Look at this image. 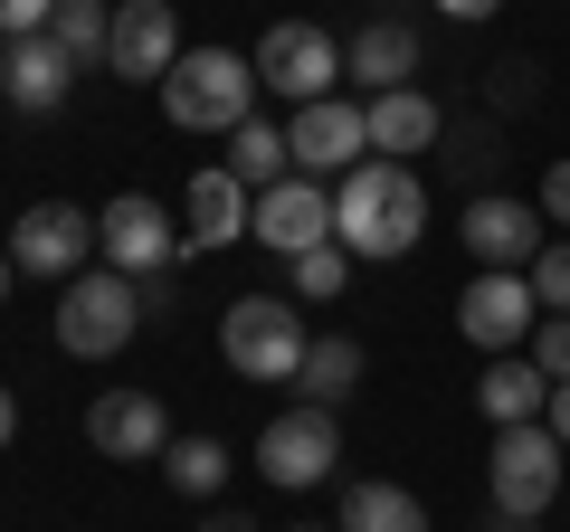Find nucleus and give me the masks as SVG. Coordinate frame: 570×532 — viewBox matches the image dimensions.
<instances>
[{"instance_id":"obj_1","label":"nucleus","mask_w":570,"mask_h":532,"mask_svg":"<svg viewBox=\"0 0 570 532\" xmlns=\"http://www.w3.org/2000/svg\"><path fill=\"white\" fill-rule=\"evenodd\" d=\"M333 238L352 247V266H390V257H409V247L428 238V181L409 162H381L371 152L362 171H343L333 181Z\"/></svg>"},{"instance_id":"obj_2","label":"nucleus","mask_w":570,"mask_h":532,"mask_svg":"<svg viewBox=\"0 0 570 532\" xmlns=\"http://www.w3.org/2000/svg\"><path fill=\"white\" fill-rule=\"evenodd\" d=\"M163 115H171V134H238L257 115V58H238V48H181V67L163 77Z\"/></svg>"},{"instance_id":"obj_3","label":"nucleus","mask_w":570,"mask_h":532,"mask_svg":"<svg viewBox=\"0 0 570 532\" xmlns=\"http://www.w3.org/2000/svg\"><path fill=\"white\" fill-rule=\"evenodd\" d=\"M142 324H153V314H142V286H134V276H115L105 257L58 286V352H77V362H115Z\"/></svg>"},{"instance_id":"obj_4","label":"nucleus","mask_w":570,"mask_h":532,"mask_svg":"<svg viewBox=\"0 0 570 532\" xmlns=\"http://www.w3.org/2000/svg\"><path fill=\"white\" fill-rule=\"evenodd\" d=\"M219 352H228V371H238V381H285V390H295L314 333H305V314H295V295H228Z\"/></svg>"},{"instance_id":"obj_5","label":"nucleus","mask_w":570,"mask_h":532,"mask_svg":"<svg viewBox=\"0 0 570 532\" xmlns=\"http://www.w3.org/2000/svg\"><path fill=\"white\" fill-rule=\"evenodd\" d=\"M561 437L532 418V428H494V456H485V494H494V513L504 523H532V513H551L561 504Z\"/></svg>"},{"instance_id":"obj_6","label":"nucleus","mask_w":570,"mask_h":532,"mask_svg":"<svg viewBox=\"0 0 570 532\" xmlns=\"http://www.w3.org/2000/svg\"><path fill=\"white\" fill-rule=\"evenodd\" d=\"M96 257L115 266V276H171V266L200 257V247L171 238V209L153 200V190H115V200L96 209Z\"/></svg>"},{"instance_id":"obj_7","label":"nucleus","mask_w":570,"mask_h":532,"mask_svg":"<svg viewBox=\"0 0 570 532\" xmlns=\"http://www.w3.org/2000/svg\"><path fill=\"white\" fill-rule=\"evenodd\" d=\"M333 466H343V428H333V410H314V400H295L285 418L257 428V475L276 494H314Z\"/></svg>"},{"instance_id":"obj_8","label":"nucleus","mask_w":570,"mask_h":532,"mask_svg":"<svg viewBox=\"0 0 570 532\" xmlns=\"http://www.w3.org/2000/svg\"><path fill=\"white\" fill-rule=\"evenodd\" d=\"M10 266H20V276H48V286L86 276V266H96V209H77V200H29L20 228H10Z\"/></svg>"},{"instance_id":"obj_9","label":"nucleus","mask_w":570,"mask_h":532,"mask_svg":"<svg viewBox=\"0 0 570 532\" xmlns=\"http://www.w3.org/2000/svg\"><path fill=\"white\" fill-rule=\"evenodd\" d=\"M333 77H343V39H333V29H314V20H276V29L257 39V86H266V96H285V105H324Z\"/></svg>"},{"instance_id":"obj_10","label":"nucleus","mask_w":570,"mask_h":532,"mask_svg":"<svg viewBox=\"0 0 570 532\" xmlns=\"http://www.w3.org/2000/svg\"><path fill=\"white\" fill-rule=\"evenodd\" d=\"M285 152H295V171H305V181H343V171L371 162V115H362L352 96L295 105V124H285Z\"/></svg>"},{"instance_id":"obj_11","label":"nucleus","mask_w":570,"mask_h":532,"mask_svg":"<svg viewBox=\"0 0 570 532\" xmlns=\"http://www.w3.org/2000/svg\"><path fill=\"white\" fill-rule=\"evenodd\" d=\"M532 324H542L532 276H494V266H475V276H466V295H456V333H466L475 352H523Z\"/></svg>"},{"instance_id":"obj_12","label":"nucleus","mask_w":570,"mask_h":532,"mask_svg":"<svg viewBox=\"0 0 570 532\" xmlns=\"http://www.w3.org/2000/svg\"><path fill=\"white\" fill-rule=\"evenodd\" d=\"M456 228H466V257L494 266V276H523V266L551 247L542 238V200H513V190H475Z\"/></svg>"},{"instance_id":"obj_13","label":"nucleus","mask_w":570,"mask_h":532,"mask_svg":"<svg viewBox=\"0 0 570 532\" xmlns=\"http://www.w3.org/2000/svg\"><path fill=\"white\" fill-rule=\"evenodd\" d=\"M247 238L266 247V257H305V247H324L333 238V181H276V190H257V219H247Z\"/></svg>"},{"instance_id":"obj_14","label":"nucleus","mask_w":570,"mask_h":532,"mask_svg":"<svg viewBox=\"0 0 570 532\" xmlns=\"http://www.w3.org/2000/svg\"><path fill=\"white\" fill-rule=\"evenodd\" d=\"M105 67L134 77V86H163L181 67V10L171 0H115V48H105Z\"/></svg>"},{"instance_id":"obj_15","label":"nucleus","mask_w":570,"mask_h":532,"mask_svg":"<svg viewBox=\"0 0 570 532\" xmlns=\"http://www.w3.org/2000/svg\"><path fill=\"white\" fill-rule=\"evenodd\" d=\"M86 447L115 456V466H142V456H171V410L153 390H105L86 410Z\"/></svg>"},{"instance_id":"obj_16","label":"nucleus","mask_w":570,"mask_h":532,"mask_svg":"<svg viewBox=\"0 0 570 532\" xmlns=\"http://www.w3.org/2000/svg\"><path fill=\"white\" fill-rule=\"evenodd\" d=\"M67 86H77V58H67L48 29H39V39H10V48H0V96L20 105V115H58Z\"/></svg>"},{"instance_id":"obj_17","label":"nucleus","mask_w":570,"mask_h":532,"mask_svg":"<svg viewBox=\"0 0 570 532\" xmlns=\"http://www.w3.org/2000/svg\"><path fill=\"white\" fill-rule=\"evenodd\" d=\"M362 115H371V152H381V162H409V152H438V144H448V115H438V96H419V86L362 96Z\"/></svg>"},{"instance_id":"obj_18","label":"nucleus","mask_w":570,"mask_h":532,"mask_svg":"<svg viewBox=\"0 0 570 532\" xmlns=\"http://www.w3.org/2000/svg\"><path fill=\"white\" fill-rule=\"evenodd\" d=\"M247 219H257V190H247L228 162L190 171V200H181V228H190V247H228V238H247Z\"/></svg>"},{"instance_id":"obj_19","label":"nucleus","mask_w":570,"mask_h":532,"mask_svg":"<svg viewBox=\"0 0 570 532\" xmlns=\"http://www.w3.org/2000/svg\"><path fill=\"white\" fill-rule=\"evenodd\" d=\"M475 410H485V428H532V418L551 410L542 362H513V352H494V362H485V381H475Z\"/></svg>"},{"instance_id":"obj_20","label":"nucleus","mask_w":570,"mask_h":532,"mask_svg":"<svg viewBox=\"0 0 570 532\" xmlns=\"http://www.w3.org/2000/svg\"><path fill=\"white\" fill-rule=\"evenodd\" d=\"M343 77H362L371 96H390V86H409V77H419V29H409V20H371L362 39L343 48Z\"/></svg>"},{"instance_id":"obj_21","label":"nucleus","mask_w":570,"mask_h":532,"mask_svg":"<svg viewBox=\"0 0 570 532\" xmlns=\"http://www.w3.org/2000/svg\"><path fill=\"white\" fill-rule=\"evenodd\" d=\"M362 371H371V352L352 343V333H314V352H305V371H295V390H305L314 410H343L352 390H362Z\"/></svg>"},{"instance_id":"obj_22","label":"nucleus","mask_w":570,"mask_h":532,"mask_svg":"<svg viewBox=\"0 0 570 532\" xmlns=\"http://www.w3.org/2000/svg\"><path fill=\"white\" fill-rule=\"evenodd\" d=\"M333 532H428V504L409 485H381V475H362V485L343 494V523Z\"/></svg>"},{"instance_id":"obj_23","label":"nucleus","mask_w":570,"mask_h":532,"mask_svg":"<svg viewBox=\"0 0 570 532\" xmlns=\"http://www.w3.org/2000/svg\"><path fill=\"white\" fill-rule=\"evenodd\" d=\"M228 171H238L247 190H276V181H295V152H285V134H276V124H257V115H247L238 134H228Z\"/></svg>"},{"instance_id":"obj_24","label":"nucleus","mask_w":570,"mask_h":532,"mask_svg":"<svg viewBox=\"0 0 570 532\" xmlns=\"http://www.w3.org/2000/svg\"><path fill=\"white\" fill-rule=\"evenodd\" d=\"M163 475H171V494H190V504H219V485H228V447H219V437H171Z\"/></svg>"},{"instance_id":"obj_25","label":"nucleus","mask_w":570,"mask_h":532,"mask_svg":"<svg viewBox=\"0 0 570 532\" xmlns=\"http://www.w3.org/2000/svg\"><path fill=\"white\" fill-rule=\"evenodd\" d=\"M48 39H58L67 58H77V77H86V67H96L105 48H115V10H105V0H58V20H48Z\"/></svg>"},{"instance_id":"obj_26","label":"nucleus","mask_w":570,"mask_h":532,"mask_svg":"<svg viewBox=\"0 0 570 532\" xmlns=\"http://www.w3.org/2000/svg\"><path fill=\"white\" fill-rule=\"evenodd\" d=\"M343 276H352V247H343V238L305 247V257H295V305H333V295H343Z\"/></svg>"},{"instance_id":"obj_27","label":"nucleus","mask_w":570,"mask_h":532,"mask_svg":"<svg viewBox=\"0 0 570 532\" xmlns=\"http://www.w3.org/2000/svg\"><path fill=\"white\" fill-rule=\"evenodd\" d=\"M523 276H532V295H542V314H570V238H551Z\"/></svg>"},{"instance_id":"obj_28","label":"nucleus","mask_w":570,"mask_h":532,"mask_svg":"<svg viewBox=\"0 0 570 532\" xmlns=\"http://www.w3.org/2000/svg\"><path fill=\"white\" fill-rule=\"evenodd\" d=\"M532 362H542V381H570V314H542L532 324Z\"/></svg>"},{"instance_id":"obj_29","label":"nucleus","mask_w":570,"mask_h":532,"mask_svg":"<svg viewBox=\"0 0 570 532\" xmlns=\"http://www.w3.org/2000/svg\"><path fill=\"white\" fill-rule=\"evenodd\" d=\"M48 20H58V0H0V48H10V39H39Z\"/></svg>"},{"instance_id":"obj_30","label":"nucleus","mask_w":570,"mask_h":532,"mask_svg":"<svg viewBox=\"0 0 570 532\" xmlns=\"http://www.w3.org/2000/svg\"><path fill=\"white\" fill-rule=\"evenodd\" d=\"M542 219H561V228H570V152L551 162V181H542Z\"/></svg>"},{"instance_id":"obj_31","label":"nucleus","mask_w":570,"mask_h":532,"mask_svg":"<svg viewBox=\"0 0 570 532\" xmlns=\"http://www.w3.org/2000/svg\"><path fill=\"white\" fill-rule=\"evenodd\" d=\"M523 96H532V67L504 58V67H494V105H523Z\"/></svg>"},{"instance_id":"obj_32","label":"nucleus","mask_w":570,"mask_h":532,"mask_svg":"<svg viewBox=\"0 0 570 532\" xmlns=\"http://www.w3.org/2000/svg\"><path fill=\"white\" fill-rule=\"evenodd\" d=\"M542 428H551V437L570 447V381H551V410H542Z\"/></svg>"},{"instance_id":"obj_33","label":"nucleus","mask_w":570,"mask_h":532,"mask_svg":"<svg viewBox=\"0 0 570 532\" xmlns=\"http://www.w3.org/2000/svg\"><path fill=\"white\" fill-rule=\"evenodd\" d=\"M438 10H448V20H466V29H475V20H494V10H504V0H438Z\"/></svg>"},{"instance_id":"obj_34","label":"nucleus","mask_w":570,"mask_h":532,"mask_svg":"<svg viewBox=\"0 0 570 532\" xmlns=\"http://www.w3.org/2000/svg\"><path fill=\"white\" fill-rule=\"evenodd\" d=\"M10 437H20V400H10V390H0V447H10Z\"/></svg>"},{"instance_id":"obj_35","label":"nucleus","mask_w":570,"mask_h":532,"mask_svg":"<svg viewBox=\"0 0 570 532\" xmlns=\"http://www.w3.org/2000/svg\"><path fill=\"white\" fill-rule=\"evenodd\" d=\"M200 532H257V523H247V513H209Z\"/></svg>"},{"instance_id":"obj_36","label":"nucleus","mask_w":570,"mask_h":532,"mask_svg":"<svg viewBox=\"0 0 570 532\" xmlns=\"http://www.w3.org/2000/svg\"><path fill=\"white\" fill-rule=\"evenodd\" d=\"M10 286H20V266H10V247H0V305H10Z\"/></svg>"},{"instance_id":"obj_37","label":"nucleus","mask_w":570,"mask_h":532,"mask_svg":"<svg viewBox=\"0 0 570 532\" xmlns=\"http://www.w3.org/2000/svg\"><path fill=\"white\" fill-rule=\"evenodd\" d=\"M485 532H523V523H504V513H494V523H485Z\"/></svg>"},{"instance_id":"obj_38","label":"nucleus","mask_w":570,"mask_h":532,"mask_svg":"<svg viewBox=\"0 0 570 532\" xmlns=\"http://www.w3.org/2000/svg\"><path fill=\"white\" fill-rule=\"evenodd\" d=\"M285 532H324V523H285Z\"/></svg>"}]
</instances>
